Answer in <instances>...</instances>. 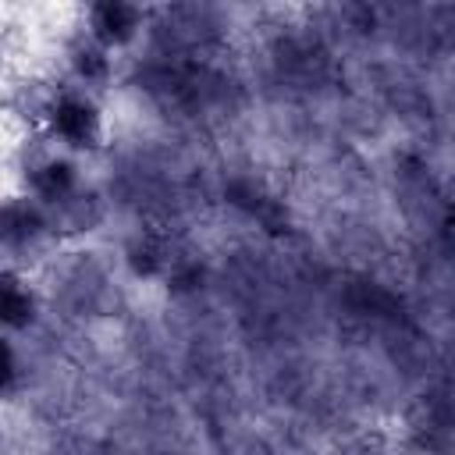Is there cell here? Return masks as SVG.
<instances>
[{"instance_id": "cell-1", "label": "cell", "mask_w": 455, "mask_h": 455, "mask_svg": "<svg viewBox=\"0 0 455 455\" xmlns=\"http://www.w3.org/2000/svg\"><path fill=\"white\" fill-rule=\"evenodd\" d=\"M53 132L71 146H89L96 135V110L78 96H64L53 107Z\"/></svg>"}, {"instance_id": "cell-2", "label": "cell", "mask_w": 455, "mask_h": 455, "mask_svg": "<svg viewBox=\"0 0 455 455\" xmlns=\"http://www.w3.org/2000/svg\"><path fill=\"white\" fill-rule=\"evenodd\" d=\"M89 18H92V36L107 46L132 39V32L139 25V11L128 4H100L89 11Z\"/></svg>"}, {"instance_id": "cell-3", "label": "cell", "mask_w": 455, "mask_h": 455, "mask_svg": "<svg viewBox=\"0 0 455 455\" xmlns=\"http://www.w3.org/2000/svg\"><path fill=\"white\" fill-rule=\"evenodd\" d=\"M32 316L28 291L14 277H0V323H25Z\"/></svg>"}]
</instances>
